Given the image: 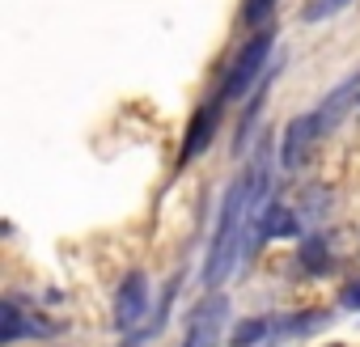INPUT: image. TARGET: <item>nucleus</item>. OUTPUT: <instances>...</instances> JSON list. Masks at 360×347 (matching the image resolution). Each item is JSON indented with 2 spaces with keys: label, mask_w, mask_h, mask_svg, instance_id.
<instances>
[{
  "label": "nucleus",
  "mask_w": 360,
  "mask_h": 347,
  "mask_svg": "<svg viewBox=\"0 0 360 347\" xmlns=\"http://www.w3.org/2000/svg\"><path fill=\"white\" fill-rule=\"evenodd\" d=\"M301 263H305L309 271H326V263H330V258H326V242H322V237H309L305 250H301Z\"/></svg>",
  "instance_id": "obj_11"
},
{
  "label": "nucleus",
  "mask_w": 360,
  "mask_h": 347,
  "mask_svg": "<svg viewBox=\"0 0 360 347\" xmlns=\"http://www.w3.org/2000/svg\"><path fill=\"white\" fill-rule=\"evenodd\" d=\"M314 136H322L314 114H301V119H292V123H288V131H284V144H280V148H284V152H280L284 169H297V165L305 161V152H309Z\"/></svg>",
  "instance_id": "obj_5"
},
{
  "label": "nucleus",
  "mask_w": 360,
  "mask_h": 347,
  "mask_svg": "<svg viewBox=\"0 0 360 347\" xmlns=\"http://www.w3.org/2000/svg\"><path fill=\"white\" fill-rule=\"evenodd\" d=\"M22 330H26V322H22V313H18V305L5 301V305H0V339L13 343V339H22Z\"/></svg>",
  "instance_id": "obj_9"
},
{
  "label": "nucleus",
  "mask_w": 360,
  "mask_h": 347,
  "mask_svg": "<svg viewBox=\"0 0 360 347\" xmlns=\"http://www.w3.org/2000/svg\"><path fill=\"white\" fill-rule=\"evenodd\" d=\"M339 301H343L347 309H360V280H356V284H352V288H347V292H343Z\"/></svg>",
  "instance_id": "obj_13"
},
{
  "label": "nucleus",
  "mask_w": 360,
  "mask_h": 347,
  "mask_svg": "<svg viewBox=\"0 0 360 347\" xmlns=\"http://www.w3.org/2000/svg\"><path fill=\"white\" fill-rule=\"evenodd\" d=\"M267 161H271V144L255 157V165L242 174V178L229 187L225 195V208H221V225H217V237H212V250H208V267H204V288H217L233 263H238V250H242V237H246V225H250V212L267 187Z\"/></svg>",
  "instance_id": "obj_1"
},
{
  "label": "nucleus",
  "mask_w": 360,
  "mask_h": 347,
  "mask_svg": "<svg viewBox=\"0 0 360 347\" xmlns=\"http://www.w3.org/2000/svg\"><path fill=\"white\" fill-rule=\"evenodd\" d=\"M271 9H276V0H246V26H263L267 18H271Z\"/></svg>",
  "instance_id": "obj_12"
},
{
  "label": "nucleus",
  "mask_w": 360,
  "mask_h": 347,
  "mask_svg": "<svg viewBox=\"0 0 360 347\" xmlns=\"http://www.w3.org/2000/svg\"><path fill=\"white\" fill-rule=\"evenodd\" d=\"M271 330H276V322H267V317H250V322H242V326L233 330V347H250V343L267 339Z\"/></svg>",
  "instance_id": "obj_8"
},
{
  "label": "nucleus",
  "mask_w": 360,
  "mask_h": 347,
  "mask_svg": "<svg viewBox=\"0 0 360 347\" xmlns=\"http://www.w3.org/2000/svg\"><path fill=\"white\" fill-rule=\"evenodd\" d=\"M140 317H148V280L140 271H131L115 296V326L119 330H131Z\"/></svg>",
  "instance_id": "obj_3"
},
{
  "label": "nucleus",
  "mask_w": 360,
  "mask_h": 347,
  "mask_svg": "<svg viewBox=\"0 0 360 347\" xmlns=\"http://www.w3.org/2000/svg\"><path fill=\"white\" fill-rule=\"evenodd\" d=\"M225 317H229V301H225V296H208V301L195 309V317H191V339H187V347H217V334H221Z\"/></svg>",
  "instance_id": "obj_4"
},
{
  "label": "nucleus",
  "mask_w": 360,
  "mask_h": 347,
  "mask_svg": "<svg viewBox=\"0 0 360 347\" xmlns=\"http://www.w3.org/2000/svg\"><path fill=\"white\" fill-rule=\"evenodd\" d=\"M217 119H221V102H208V106L195 114V123H191V131H187L183 161H191V157H200V152L208 148V140H212V131H217Z\"/></svg>",
  "instance_id": "obj_7"
},
{
  "label": "nucleus",
  "mask_w": 360,
  "mask_h": 347,
  "mask_svg": "<svg viewBox=\"0 0 360 347\" xmlns=\"http://www.w3.org/2000/svg\"><path fill=\"white\" fill-rule=\"evenodd\" d=\"M352 0H305V9H301V18L305 22H322V18H330V13H339V9H347Z\"/></svg>",
  "instance_id": "obj_10"
},
{
  "label": "nucleus",
  "mask_w": 360,
  "mask_h": 347,
  "mask_svg": "<svg viewBox=\"0 0 360 347\" xmlns=\"http://www.w3.org/2000/svg\"><path fill=\"white\" fill-rule=\"evenodd\" d=\"M271 34L267 30H259L242 51H238V60H233V68H229V81H225V93L221 98H242L250 85H255V77L263 72V64H267V55H271Z\"/></svg>",
  "instance_id": "obj_2"
},
{
  "label": "nucleus",
  "mask_w": 360,
  "mask_h": 347,
  "mask_svg": "<svg viewBox=\"0 0 360 347\" xmlns=\"http://www.w3.org/2000/svg\"><path fill=\"white\" fill-rule=\"evenodd\" d=\"M356 93H360V72H356V77H347V81H343V85H339V89H335V93H330V98H326L318 110H314V119H318V131H330V127H335V123L347 114V106L356 102Z\"/></svg>",
  "instance_id": "obj_6"
}]
</instances>
